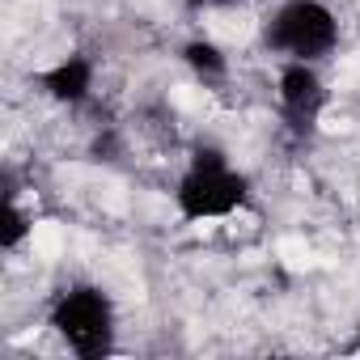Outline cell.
I'll return each mask as SVG.
<instances>
[{"label":"cell","mask_w":360,"mask_h":360,"mask_svg":"<svg viewBox=\"0 0 360 360\" xmlns=\"http://www.w3.org/2000/svg\"><path fill=\"white\" fill-rule=\"evenodd\" d=\"M246 204H250V178L229 161L225 148L200 144L174 183V212L187 225H204V221H225Z\"/></svg>","instance_id":"cell-1"},{"label":"cell","mask_w":360,"mask_h":360,"mask_svg":"<svg viewBox=\"0 0 360 360\" xmlns=\"http://www.w3.org/2000/svg\"><path fill=\"white\" fill-rule=\"evenodd\" d=\"M47 326L64 339V347L81 360H102L115 352V335H119V318H115V301L110 292H102L98 284H68L51 309H47Z\"/></svg>","instance_id":"cell-2"},{"label":"cell","mask_w":360,"mask_h":360,"mask_svg":"<svg viewBox=\"0 0 360 360\" xmlns=\"http://www.w3.org/2000/svg\"><path fill=\"white\" fill-rule=\"evenodd\" d=\"M263 43L280 60L322 64L339 47V18L326 0H280L263 26Z\"/></svg>","instance_id":"cell-3"},{"label":"cell","mask_w":360,"mask_h":360,"mask_svg":"<svg viewBox=\"0 0 360 360\" xmlns=\"http://www.w3.org/2000/svg\"><path fill=\"white\" fill-rule=\"evenodd\" d=\"M276 106L284 127L297 140H309L322 127V115L330 106V89L318 72V64H301V60H284L276 72Z\"/></svg>","instance_id":"cell-4"},{"label":"cell","mask_w":360,"mask_h":360,"mask_svg":"<svg viewBox=\"0 0 360 360\" xmlns=\"http://www.w3.org/2000/svg\"><path fill=\"white\" fill-rule=\"evenodd\" d=\"M94 81H98V64L85 51H68L51 68L34 72V85L60 106H85L94 98Z\"/></svg>","instance_id":"cell-5"},{"label":"cell","mask_w":360,"mask_h":360,"mask_svg":"<svg viewBox=\"0 0 360 360\" xmlns=\"http://www.w3.org/2000/svg\"><path fill=\"white\" fill-rule=\"evenodd\" d=\"M178 60H183V64L191 68V77L204 81V85L229 81V56H225V47L212 43V39H204V34H200V39H187L183 51H178Z\"/></svg>","instance_id":"cell-6"},{"label":"cell","mask_w":360,"mask_h":360,"mask_svg":"<svg viewBox=\"0 0 360 360\" xmlns=\"http://www.w3.org/2000/svg\"><path fill=\"white\" fill-rule=\"evenodd\" d=\"M30 217L18 208V195L13 191H5V208H0V246L5 250H18L26 238H30Z\"/></svg>","instance_id":"cell-7"},{"label":"cell","mask_w":360,"mask_h":360,"mask_svg":"<svg viewBox=\"0 0 360 360\" xmlns=\"http://www.w3.org/2000/svg\"><path fill=\"white\" fill-rule=\"evenodd\" d=\"M212 5H221V0H187V9H191V13H200V9H212Z\"/></svg>","instance_id":"cell-8"},{"label":"cell","mask_w":360,"mask_h":360,"mask_svg":"<svg viewBox=\"0 0 360 360\" xmlns=\"http://www.w3.org/2000/svg\"><path fill=\"white\" fill-rule=\"evenodd\" d=\"M356 347H360V322H356Z\"/></svg>","instance_id":"cell-9"}]
</instances>
